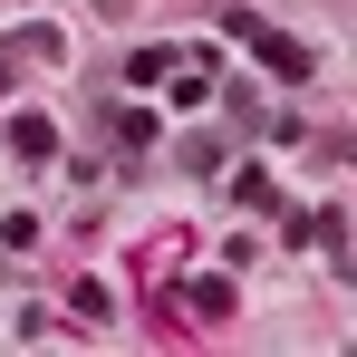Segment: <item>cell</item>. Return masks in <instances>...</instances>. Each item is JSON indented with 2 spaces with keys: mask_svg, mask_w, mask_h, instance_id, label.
Listing matches in <instances>:
<instances>
[{
  "mask_svg": "<svg viewBox=\"0 0 357 357\" xmlns=\"http://www.w3.org/2000/svg\"><path fill=\"white\" fill-rule=\"evenodd\" d=\"M222 29H232V39H251V59L271 68V77H290V87L309 77V49H299L290 29H271V20H251V10H222Z\"/></svg>",
  "mask_w": 357,
  "mask_h": 357,
  "instance_id": "obj_1",
  "label": "cell"
},
{
  "mask_svg": "<svg viewBox=\"0 0 357 357\" xmlns=\"http://www.w3.org/2000/svg\"><path fill=\"white\" fill-rule=\"evenodd\" d=\"M232 203H241V213H271V222H280V183L261 174V165H241V174H232Z\"/></svg>",
  "mask_w": 357,
  "mask_h": 357,
  "instance_id": "obj_2",
  "label": "cell"
},
{
  "mask_svg": "<svg viewBox=\"0 0 357 357\" xmlns=\"http://www.w3.org/2000/svg\"><path fill=\"white\" fill-rule=\"evenodd\" d=\"M10 145L39 165V155H59V126H49V116H10Z\"/></svg>",
  "mask_w": 357,
  "mask_h": 357,
  "instance_id": "obj_3",
  "label": "cell"
},
{
  "mask_svg": "<svg viewBox=\"0 0 357 357\" xmlns=\"http://www.w3.org/2000/svg\"><path fill=\"white\" fill-rule=\"evenodd\" d=\"M165 68H174V49H135V59H126V87H155Z\"/></svg>",
  "mask_w": 357,
  "mask_h": 357,
  "instance_id": "obj_4",
  "label": "cell"
},
{
  "mask_svg": "<svg viewBox=\"0 0 357 357\" xmlns=\"http://www.w3.org/2000/svg\"><path fill=\"white\" fill-rule=\"evenodd\" d=\"M183 309H193V319H222V309H232V290H222V280H193V290H183Z\"/></svg>",
  "mask_w": 357,
  "mask_h": 357,
  "instance_id": "obj_5",
  "label": "cell"
},
{
  "mask_svg": "<svg viewBox=\"0 0 357 357\" xmlns=\"http://www.w3.org/2000/svg\"><path fill=\"white\" fill-rule=\"evenodd\" d=\"M116 145L135 155V145H155V107H126V126H116Z\"/></svg>",
  "mask_w": 357,
  "mask_h": 357,
  "instance_id": "obj_6",
  "label": "cell"
}]
</instances>
